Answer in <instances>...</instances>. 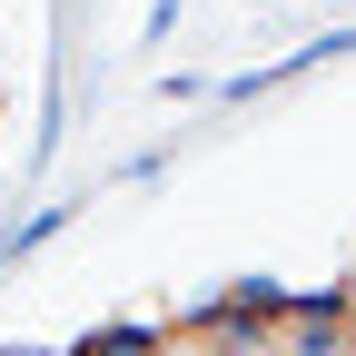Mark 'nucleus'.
<instances>
[{
	"instance_id": "f257e3e1",
	"label": "nucleus",
	"mask_w": 356,
	"mask_h": 356,
	"mask_svg": "<svg viewBox=\"0 0 356 356\" xmlns=\"http://www.w3.org/2000/svg\"><path fill=\"white\" fill-rule=\"evenodd\" d=\"M79 356H159V327H99L79 337Z\"/></svg>"
},
{
	"instance_id": "f03ea898",
	"label": "nucleus",
	"mask_w": 356,
	"mask_h": 356,
	"mask_svg": "<svg viewBox=\"0 0 356 356\" xmlns=\"http://www.w3.org/2000/svg\"><path fill=\"white\" fill-rule=\"evenodd\" d=\"M0 356H40V346H0Z\"/></svg>"
}]
</instances>
